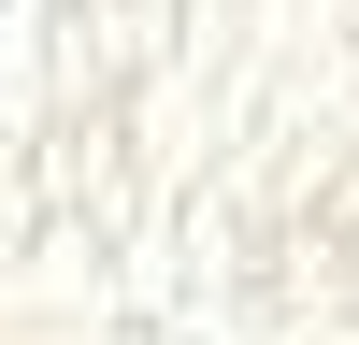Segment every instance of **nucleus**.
<instances>
[]
</instances>
